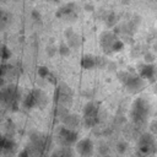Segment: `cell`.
I'll return each mask as SVG.
<instances>
[{"label": "cell", "instance_id": "obj_21", "mask_svg": "<svg viewBox=\"0 0 157 157\" xmlns=\"http://www.w3.org/2000/svg\"><path fill=\"white\" fill-rule=\"evenodd\" d=\"M18 157H29V156H28V152H27L26 150H23V151H21V152H20Z\"/></svg>", "mask_w": 157, "mask_h": 157}, {"label": "cell", "instance_id": "obj_22", "mask_svg": "<svg viewBox=\"0 0 157 157\" xmlns=\"http://www.w3.org/2000/svg\"><path fill=\"white\" fill-rule=\"evenodd\" d=\"M2 141H4V136L0 134V152H1V146H2Z\"/></svg>", "mask_w": 157, "mask_h": 157}, {"label": "cell", "instance_id": "obj_18", "mask_svg": "<svg viewBox=\"0 0 157 157\" xmlns=\"http://www.w3.org/2000/svg\"><path fill=\"white\" fill-rule=\"evenodd\" d=\"M38 72H39V75H40V76H43V77L48 76V74H49V72H48V69H47V67H43V66H42V67H39Z\"/></svg>", "mask_w": 157, "mask_h": 157}, {"label": "cell", "instance_id": "obj_1", "mask_svg": "<svg viewBox=\"0 0 157 157\" xmlns=\"http://www.w3.org/2000/svg\"><path fill=\"white\" fill-rule=\"evenodd\" d=\"M52 150V139L45 134H33L29 139L28 152L29 157H49Z\"/></svg>", "mask_w": 157, "mask_h": 157}, {"label": "cell", "instance_id": "obj_10", "mask_svg": "<svg viewBox=\"0 0 157 157\" xmlns=\"http://www.w3.org/2000/svg\"><path fill=\"white\" fill-rule=\"evenodd\" d=\"M78 140L76 130L67 129L65 126L60 128L58 131V141L60 142L61 147H72Z\"/></svg>", "mask_w": 157, "mask_h": 157}, {"label": "cell", "instance_id": "obj_17", "mask_svg": "<svg viewBox=\"0 0 157 157\" xmlns=\"http://www.w3.org/2000/svg\"><path fill=\"white\" fill-rule=\"evenodd\" d=\"M117 150H118L119 153H124V152L128 150V142L124 141V140L119 141V142L117 144Z\"/></svg>", "mask_w": 157, "mask_h": 157}, {"label": "cell", "instance_id": "obj_7", "mask_svg": "<svg viewBox=\"0 0 157 157\" xmlns=\"http://www.w3.org/2000/svg\"><path fill=\"white\" fill-rule=\"evenodd\" d=\"M137 151L142 156L152 155L156 151V139L151 132H144L137 140Z\"/></svg>", "mask_w": 157, "mask_h": 157}, {"label": "cell", "instance_id": "obj_20", "mask_svg": "<svg viewBox=\"0 0 157 157\" xmlns=\"http://www.w3.org/2000/svg\"><path fill=\"white\" fill-rule=\"evenodd\" d=\"M64 52H65V53H66V55H67V53H69V49H67V47H66V45H64V47L61 45V47H60V53H61L63 55H64Z\"/></svg>", "mask_w": 157, "mask_h": 157}, {"label": "cell", "instance_id": "obj_4", "mask_svg": "<svg viewBox=\"0 0 157 157\" xmlns=\"http://www.w3.org/2000/svg\"><path fill=\"white\" fill-rule=\"evenodd\" d=\"M82 120L87 128H93L99 123V104L97 102H88L83 107Z\"/></svg>", "mask_w": 157, "mask_h": 157}, {"label": "cell", "instance_id": "obj_5", "mask_svg": "<svg viewBox=\"0 0 157 157\" xmlns=\"http://www.w3.org/2000/svg\"><path fill=\"white\" fill-rule=\"evenodd\" d=\"M101 48L104 53L110 54L123 48V43L112 32H103L101 36Z\"/></svg>", "mask_w": 157, "mask_h": 157}, {"label": "cell", "instance_id": "obj_9", "mask_svg": "<svg viewBox=\"0 0 157 157\" xmlns=\"http://www.w3.org/2000/svg\"><path fill=\"white\" fill-rule=\"evenodd\" d=\"M54 102L56 103L58 107L67 108L72 102V91L70 90V87H67L64 83H60L55 90Z\"/></svg>", "mask_w": 157, "mask_h": 157}, {"label": "cell", "instance_id": "obj_14", "mask_svg": "<svg viewBox=\"0 0 157 157\" xmlns=\"http://www.w3.org/2000/svg\"><path fill=\"white\" fill-rule=\"evenodd\" d=\"M50 157H75V155L71 147H60L59 150L52 152Z\"/></svg>", "mask_w": 157, "mask_h": 157}, {"label": "cell", "instance_id": "obj_12", "mask_svg": "<svg viewBox=\"0 0 157 157\" xmlns=\"http://www.w3.org/2000/svg\"><path fill=\"white\" fill-rule=\"evenodd\" d=\"M137 71H139V76L142 80H151L156 75V70L152 64H141L139 65Z\"/></svg>", "mask_w": 157, "mask_h": 157}, {"label": "cell", "instance_id": "obj_23", "mask_svg": "<svg viewBox=\"0 0 157 157\" xmlns=\"http://www.w3.org/2000/svg\"><path fill=\"white\" fill-rule=\"evenodd\" d=\"M47 1H50V2H58L59 0H47Z\"/></svg>", "mask_w": 157, "mask_h": 157}, {"label": "cell", "instance_id": "obj_16", "mask_svg": "<svg viewBox=\"0 0 157 157\" xmlns=\"http://www.w3.org/2000/svg\"><path fill=\"white\" fill-rule=\"evenodd\" d=\"M11 56V50L7 48V45H1L0 47V58L2 60H7Z\"/></svg>", "mask_w": 157, "mask_h": 157}, {"label": "cell", "instance_id": "obj_15", "mask_svg": "<svg viewBox=\"0 0 157 157\" xmlns=\"http://www.w3.org/2000/svg\"><path fill=\"white\" fill-rule=\"evenodd\" d=\"M96 64H97L96 58H93L92 55L86 54V55H83V56L81 58V66H82L83 69H92V67L96 66Z\"/></svg>", "mask_w": 157, "mask_h": 157}, {"label": "cell", "instance_id": "obj_19", "mask_svg": "<svg viewBox=\"0 0 157 157\" xmlns=\"http://www.w3.org/2000/svg\"><path fill=\"white\" fill-rule=\"evenodd\" d=\"M151 134L155 136H157V121H153L152 124H151Z\"/></svg>", "mask_w": 157, "mask_h": 157}, {"label": "cell", "instance_id": "obj_8", "mask_svg": "<svg viewBox=\"0 0 157 157\" xmlns=\"http://www.w3.org/2000/svg\"><path fill=\"white\" fill-rule=\"evenodd\" d=\"M119 77H120V81L124 83V86L132 93L140 92L144 88V80L139 75H132L124 71L119 74Z\"/></svg>", "mask_w": 157, "mask_h": 157}, {"label": "cell", "instance_id": "obj_6", "mask_svg": "<svg viewBox=\"0 0 157 157\" xmlns=\"http://www.w3.org/2000/svg\"><path fill=\"white\" fill-rule=\"evenodd\" d=\"M47 102H48L47 94L43 91L36 88V90H32L26 96V98L23 101V105L28 109H31V108H42L47 104Z\"/></svg>", "mask_w": 157, "mask_h": 157}, {"label": "cell", "instance_id": "obj_11", "mask_svg": "<svg viewBox=\"0 0 157 157\" xmlns=\"http://www.w3.org/2000/svg\"><path fill=\"white\" fill-rule=\"evenodd\" d=\"M75 150L81 157H91L93 155L94 146L91 139L85 137V139L77 140V142L75 144Z\"/></svg>", "mask_w": 157, "mask_h": 157}, {"label": "cell", "instance_id": "obj_3", "mask_svg": "<svg viewBox=\"0 0 157 157\" xmlns=\"http://www.w3.org/2000/svg\"><path fill=\"white\" fill-rule=\"evenodd\" d=\"M20 103V91L17 86L9 85L0 88V105L7 109H16Z\"/></svg>", "mask_w": 157, "mask_h": 157}, {"label": "cell", "instance_id": "obj_2", "mask_svg": "<svg viewBox=\"0 0 157 157\" xmlns=\"http://www.w3.org/2000/svg\"><path fill=\"white\" fill-rule=\"evenodd\" d=\"M151 107L147 99L139 97L136 98L130 108V120L136 128H142L147 124L150 118Z\"/></svg>", "mask_w": 157, "mask_h": 157}, {"label": "cell", "instance_id": "obj_13", "mask_svg": "<svg viewBox=\"0 0 157 157\" xmlns=\"http://www.w3.org/2000/svg\"><path fill=\"white\" fill-rule=\"evenodd\" d=\"M61 121H63V126H65L67 129H71V130H76V128L80 125V118L76 114L66 113L61 118Z\"/></svg>", "mask_w": 157, "mask_h": 157}]
</instances>
